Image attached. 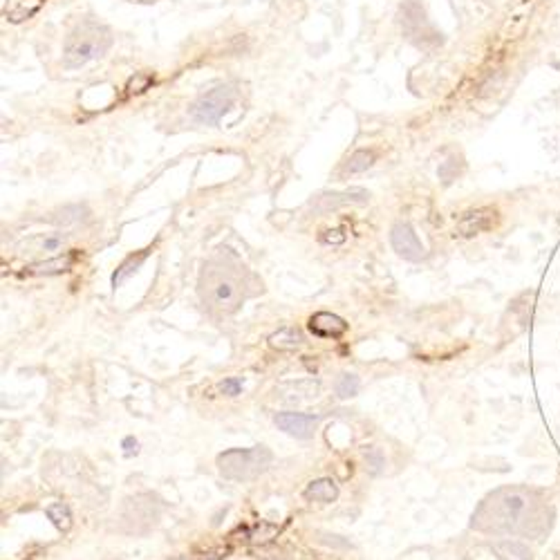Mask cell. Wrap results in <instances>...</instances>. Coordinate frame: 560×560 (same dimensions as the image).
Here are the masks:
<instances>
[{
    "mask_svg": "<svg viewBox=\"0 0 560 560\" xmlns=\"http://www.w3.org/2000/svg\"><path fill=\"white\" fill-rule=\"evenodd\" d=\"M247 283L242 269H233L222 262H208L200 276V296L208 310L233 314L247 298Z\"/></svg>",
    "mask_w": 560,
    "mask_h": 560,
    "instance_id": "cell-1",
    "label": "cell"
},
{
    "mask_svg": "<svg viewBox=\"0 0 560 560\" xmlns=\"http://www.w3.org/2000/svg\"><path fill=\"white\" fill-rule=\"evenodd\" d=\"M531 507V498L517 488H500L488 495L478 511L473 513V529L495 531V534H511L520 529V517Z\"/></svg>",
    "mask_w": 560,
    "mask_h": 560,
    "instance_id": "cell-2",
    "label": "cell"
},
{
    "mask_svg": "<svg viewBox=\"0 0 560 560\" xmlns=\"http://www.w3.org/2000/svg\"><path fill=\"white\" fill-rule=\"evenodd\" d=\"M110 45H112V36L103 25L94 21H83L65 38L63 65L67 69H79L83 65H88L90 61L101 59L110 50Z\"/></svg>",
    "mask_w": 560,
    "mask_h": 560,
    "instance_id": "cell-3",
    "label": "cell"
},
{
    "mask_svg": "<svg viewBox=\"0 0 560 560\" xmlns=\"http://www.w3.org/2000/svg\"><path fill=\"white\" fill-rule=\"evenodd\" d=\"M271 459L274 455L267 446L231 448V451H224L218 455V471L227 480L251 482L269 469Z\"/></svg>",
    "mask_w": 560,
    "mask_h": 560,
    "instance_id": "cell-4",
    "label": "cell"
},
{
    "mask_svg": "<svg viewBox=\"0 0 560 560\" xmlns=\"http://www.w3.org/2000/svg\"><path fill=\"white\" fill-rule=\"evenodd\" d=\"M235 94H237V90H235L233 83H222V86L208 90L206 94H202L200 99L193 103L191 117L202 125H218L220 119L231 110V106L235 101Z\"/></svg>",
    "mask_w": 560,
    "mask_h": 560,
    "instance_id": "cell-5",
    "label": "cell"
},
{
    "mask_svg": "<svg viewBox=\"0 0 560 560\" xmlns=\"http://www.w3.org/2000/svg\"><path fill=\"white\" fill-rule=\"evenodd\" d=\"M390 245L403 260L419 262L426 258V247L417 237L415 229L408 222H397L390 231Z\"/></svg>",
    "mask_w": 560,
    "mask_h": 560,
    "instance_id": "cell-6",
    "label": "cell"
},
{
    "mask_svg": "<svg viewBox=\"0 0 560 560\" xmlns=\"http://www.w3.org/2000/svg\"><path fill=\"white\" fill-rule=\"evenodd\" d=\"M370 193L366 189H347V191H332V193H320L318 198L312 200V208L316 213H330L341 206L349 204H368Z\"/></svg>",
    "mask_w": 560,
    "mask_h": 560,
    "instance_id": "cell-7",
    "label": "cell"
},
{
    "mask_svg": "<svg viewBox=\"0 0 560 560\" xmlns=\"http://www.w3.org/2000/svg\"><path fill=\"white\" fill-rule=\"evenodd\" d=\"M276 426L278 430L287 432V435L296 439H312L318 428L320 417L318 415H307V413H278L276 415Z\"/></svg>",
    "mask_w": 560,
    "mask_h": 560,
    "instance_id": "cell-8",
    "label": "cell"
},
{
    "mask_svg": "<svg viewBox=\"0 0 560 560\" xmlns=\"http://www.w3.org/2000/svg\"><path fill=\"white\" fill-rule=\"evenodd\" d=\"M320 392V383L314 381V379H307V381H289V383H283L276 388V399L280 403H287V405H293V403H305V401H314Z\"/></svg>",
    "mask_w": 560,
    "mask_h": 560,
    "instance_id": "cell-9",
    "label": "cell"
},
{
    "mask_svg": "<svg viewBox=\"0 0 560 560\" xmlns=\"http://www.w3.org/2000/svg\"><path fill=\"white\" fill-rule=\"evenodd\" d=\"M495 220H498L495 208H475V211H469L461 215V220L457 222V233L461 237L480 235L488 229H493Z\"/></svg>",
    "mask_w": 560,
    "mask_h": 560,
    "instance_id": "cell-10",
    "label": "cell"
},
{
    "mask_svg": "<svg viewBox=\"0 0 560 560\" xmlns=\"http://www.w3.org/2000/svg\"><path fill=\"white\" fill-rule=\"evenodd\" d=\"M312 334L320 336V339H336V336H341L347 332V323L336 314H330V312H318L310 318V323H307Z\"/></svg>",
    "mask_w": 560,
    "mask_h": 560,
    "instance_id": "cell-11",
    "label": "cell"
},
{
    "mask_svg": "<svg viewBox=\"0 0 560 560\" xmlns=\"http://www.w3.org/2000/svg\"><path fill=\"white\" fill-rule=\"evenodd\" d=\"M72 260L74 256L72 254H65V256H56L52 260H45V262H36L32 267H27V276H54V274H63L72 267Z\"/></svg>",
    "mask_w": 560,
    "mask_h": 560,
    "instance_id": "cell-12",
    "label": "cell"
},
{
    "mask_svg": "<svg viewBox=\"0 0 560 560\" xmlns=\"http://www.w3.org/2000/svg\"><path fill=\"white\" fill-rule=\"evenodd\" d=\"M305 498L314 500V502H332L339 498V486H336V482L330 478H320V480H314L307 484Z\"/></svg>",
    "mask_w": 560,
    "mask_h": 560,
    "instance_id": "cell-13",
    "label": "cell"
},
{
    "mask_svg": "<svg viewBox=\"0 0 560 560\" xmlns=\"http://www.w3.org/2000/svg\"><path fill=\"white\" fill-rule=\"evenodd\" d=\"M146 258H148V249H144V251H139V254H137V256L133 254V256H128V258H125V260H123V262L119 264V267H117V271H115V274H112V287H115V289H117L119 285H123V283H125V280H128V278H130V276H133V274H135V271H137L139 267H142V264H144V260H146Z\"/></svg>",
    "mask_w": 560,
    "mask_h": 560,
    "instance_id": "cell-14",
    "label": "cell"
},
{
    "mask_svg": "<svg viewBox=\"0 0 560 560\" xmlns=\"http://www.w3.org/2000/svg\"><path fill=\"white\" fill-rule=\"evenodd\" d=\"M269 345L274 349H283V352H289V349H296L303 345V336L296 327H283L269 336Z\"/></svg>",
    "mask_w": 560,
    "mask_h": 560,
    "instance_id": "cell-15",
    "label": "cell"
},
{
    "mask_svg": "<svg viewBox=\"0 0 560 560\" xmlns=\"http://www.w3.org/2000/svg\"><path fill=\"white\" fill-rule=\"evenodd\" d=\"M45 515L52 520V525L59 531H67L72 527V513H69V507L63 502H54L45 509Z\"/></svg>",
    "mask_w": 560,
    "mask_h": 560,
    "instance_id": "cell-16",
    "label": "cell"
},
{
    "mask_svg": "<svg viewBox=\"0 0 560 560\" xmlns=\"http://www.w3.org/2000/svg\"><path fill=\"white\" fill-rule=\"evenodd\" d=\"M359 388H361V381H359V376L357 374H341L339 379H336V395H339V399H352L359 395Z\"/></svg>",
    "mask_w": 560,
    "mask_h": 560,
    "instance_id": "cell-17",
    "label": "cell"
},
{
    "mask_svg": "<svg viewBox=\"0 0 560 560\" xmlns=\"http://www.w3.org/2000/svg\"><path fill=\"white\" fill-rule=\"evenodd\" d=\"M376 155L372 150H357L352 157L347 162V173H363L374 164Z\"/></svg>",
    "mask_w": 560,
    "mask_h": 560,
    "instance_id": "cell-18",
    "label": "cell"
},
{
    "mask_svg": "<svg viewBox=\"0 0 560 560\" xmlns=\"http://www.w3.org/2000/svg\"><path fill=\"white\" fill-rule=\"evenodd\" d=\"M40 5H43V0H23V3L16 5V9L9 13V21L11 23H21L25 18H32L34 13L40 9Z\"/></svg>",
    "mask_w": 560,
    "mask_h": 560,
    "instance_id": "cell-19",
    "label": "cell"
},
{
    "mask_svg": "<svg viewBox=\"0 0 560 560\" xmlns=\"http://www.w3.org/2000/svg\"><path fill=\"white\" fill-rule=\"evenodd\" d=\"M366 464H368L370 473H374V475L381 473V469L386 466V457L381 453V448H376V446L368 448V451H366Z\"/></svg>",
    "mask_w": 560,
    "mask_h": 560,
    "instance_id": "cell-20",
    "label": "cell"
},
{
    "mask_svg": "<svg viewBox=\"0 0 560 560\" xmlns=\"http://www.w3.org/2000/svg\"><path fill=\"white\" fill-rule=\"evenodd\" d=\"M81 213H86V208H83V206H65L63 211H61V215H59V218H54V220L65 227V224L81 222L83 218H86V215H81Z\"/></svg>",
    "mask_w": 560,
    "mask_h": 560,
    "instance_id": "cell-21",
    "label": "cell"
},
{
    "mask_svg": "<svg viewBox=\"0 0 560 560\" xmlns=\"http://www.w3.org/2000/svg\"><path fill=\"white\" fill-rule=\"evenodd\" d=\"M242 388H245V381L240 379V376H229V379H224L220 383V392H222V395H227V397L240 395Z\"/></svg>",
    "mask_w": 560,
    "mask_h": 560,
    "instance_id": "cell-22",
    "label": "cell"
},
{
    "mask_svg": "<svg viewBox=\"0 0 560 560\" xmlns=\"http://www.w3.org/2000/svg\"><path fill=\"white\" fill-rule=\"evenodd\" d=\"M152 83V77L150 74H137L128 81V92L130 94H139V92H144L148 90V86Z\"/></svg>",
    "mask_w": 560,
    "mask_h": 560,
    "instance_id": "cell-23",
    "label": "cell"
},
{
    "mask_svg": "<svg viewBox=\"0 0 560 560\" xmlns=\"http://www.w3.org/2000/svg\"><path fill=\"white\" fill-rule=\"evenodd\" d=\"M63 240H65L63 233H52L40 240V251H59L63 247Z\"/></svg>",
    "mask_w": 560,
    "mask_h": 560,
    "instance_id": "cell-24",
    "label": "cell"
},
{
    "mask_svg": "<svg viewBox=\"0 0 560 560\" xmlns=\"http://www.w3.org/2000/svg\"><path fill=\"white\" fill-rule=\"evenodd\" d=\"M121 448H123V455H125V457H133V455L139 453V442H137L135 437H125V439L121 442Z\"/></svg>",
    "mask_w": 560,
    "mask_h": 560,
    "instance_id": "cell-25",
    "label": "cell"
},
{
    "mask_svg": "<svg viewBox=\"0 0 560 560\" xmlns=\"http://www.w3.org/2000/svg\"><path fill=\"white\" fill-rule=\"evenodd\" d=\"M343 240H345V233L341 229L325 231V235H323V242H327V245H341Z\"/></svg>",
    "mask_w": 560,
    "mask_h": 560,
    "instance_id": "cell-26",
    "label": "cell"
}]
</instances>
